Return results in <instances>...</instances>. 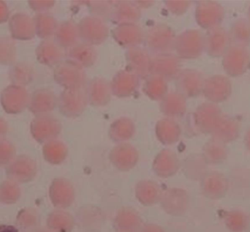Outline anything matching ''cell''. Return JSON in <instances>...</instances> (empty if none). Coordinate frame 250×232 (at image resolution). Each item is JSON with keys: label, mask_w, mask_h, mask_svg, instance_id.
Masks as SVG:
<instances>
[{"label": "cell", "mask_w": 250, "mask_h": 232, "mask_svg": "<svg viewBox=\"0 0 250 232\" xmlns=\"http://www.w3.org/2000/svg\"><path fill=\"white\" fill-rule=\"evenodd\" d=\"M230 35V41L234 45L246 47L250 43V23L245 19L236 20L232 26Z\"/></svg>", "instance_id": "obj_45"}, {"label": "cell", "mask_w": 250, "mask_h": 232, "mask_svg": "<svg viewBox=\"0 0 250 232\" xmlns=\"http://www.w3.org/2000/svg\"><path fill=\"white\" fill-rule=\"evenodd\" d=\"M176 36L167 25L159 23L151 26L145 35L148 51L155 54L170 53L174 50Z\"/></svg>", "instance_id": "obj_3"}, {"label": "cell", "mask_w": 250, "mask_h": 232, "mask_svg": "<svg viewBox=\"0 0 250 232\" xmlns=\"http://www.w3.org/2000/svg\"><path fill=\"white\" fill-rule=\"evenodd\" d=\"M34 21L35 32L40 38L47 40L54 37L59 25L54 16L48 13H37Z\"/></svg>", "instance_id": "obj_41"}, {"label": "cell", "mask_w": 250, "mask_h": 232, "mask_svg": "<svg viewBox=\"0 0 250 232\" xmlns=\"http://www.w3.org/2000/svg\"><path fill=\"white\" fill-rule=\"evenodd\" d=\"M74 226L73 215L62 209L52 211L46 220V227L52 232H72Z\"/></svg>", "instance_id": "obj_37"}, {"label": "cell", "mask_w": 250, "mask_h": 232, "mask_svg": "<svg viewBox=\"0 0 250 232\" xmlns=\"http://www.w3.org/2000/svg\"><path fill=\"white\" fill-rule=\"evenodd\" d=\"M40 217L32 208H23L18 212L16 225L19 231L29 232L39 227Z\"/></svg>", "instance_id": "obj_44"}, {"label": "cell", "mask_w": 250, "mask_h": 232, "mask_svg": "<svg viewBox=\"0 0 250 232\" xmlns=\"http://www.w3.org/2000/svg\"><path fill=\"white\" fill-rule=\"evenodd\" d=\"M67 60L80 66L82 68L92 67L98 59V53L93 45L79 41L66 50Z\"/></svg>", "instance_id": "obj_26"}, {"label": "cell", "mask_w": 250, "mask_h": 232, "mask_svg": "<svg viewBox=\"0 0 250 232\" xmlns=\"http://www.w3.org/2000/svg\"><path fill=\"white\" fill-rule=\"evenodd\" d=\"M112 35L119 45L128 49L141 46L145 40L144 30L136 23L118 25L113 30Z\"/></svg>", "instance_id": "obj_20"}, {"label": "cell", "mask_w": 250, "mask_h": 232, "mask_svg": "<svg viewBox=\"0 0 250 232\" xmlns=\"http://www.w3.org/2000/svg\"><path fill=\"white\" fill-rule=\"evenodd\" d=\"M125 57L128 70L140 79H146L150 76L151 57L148 50L141 46L129 48Z\"/></svg>", "instance_id": "obj_18"}, {"label": "cell", "mask_w": 250, "mask_h": 232, "mask_svg": "<svg viewBox=\"0 0 250 232\" xmlns=\"http://www.w3.org/2000/svg\"><path fill=\"white\" fill-rule=\"evenodd\" d=\"M8 132V125L4 118L0 117V139H5Z\"/></svg>", "instance_id": "obj_55"}, {"label": "cell", "mask_w": 250, "mask_h": 232, "mask_svg": "<svg viewBox=\"0 0 250 232\" xmlns=\"http://www.w3.org/2000/svg\"><path fill=\"white\" fill-rule=\"evenodd\" d=\"M54 78L64 89H85L87 82L84 69L68 60L61 62L56 66Z\"/></svg>", "instance_id": "obj_1"}, {"label": "cell", "mask_w": 250, "mask_h": 232, "mask_svg": "<svg viewBox=\"0 0 250 232\" xmlns=\"http://www.w3.org/2000/svg\"><path fill=\"white\" fill-rule=\"evenodd\" d=\"M181 164L177 155L170 149L160 151L154 158L152 169L154 174L161 178L173 177L179 171Z\"/></svg>", "instance_id": "obj_23"}, {"label": "cell", "mask_w": 250, "mask_h": 232, "mask_svg": "<svg viewBox=\"0 0 250 232\" xmlns=\"http://www.w3.org/2000/svg\"><path fill=\"white\" fill-rule=\"evenodd\" d=\"M161 112L168 118L183 117L187 111V99L178 92H168L160 101Z\"/></svg>", "instance_id": "obj_33"}, {"label": "cell", "mask_w": 250, "mask_h": 232, "mask_svg": "<svg viewBox=\"0 0 250 232\" xmlns=\"http://www.w3.org/2000/svg\"><path fill=\"white\" fill-rule=\"evenodd\" d=\"M35 54L38 62L47 66H57L65 57L64 48L52 39L42 40L37 47Z\"/></svg>", "instance_id": "obj_28"}, {"label": "cell", "mask_w": 250, "mask_h": 232, "mask_svg": "<svg viewBox=\"0 0 250 232\" xmlns=\"http://www.w3.org/2000/svg\"><path fill=\"white\" fill-rule=\"evenodd\" d=\"M55 41L64 49H68L70 47L79 42V26L73 21H64L59 23L56 31Z\"/></svg>", "instance_id": "obj_35"}, {"label": "cell", "mask_w": 250, "mask_h": 232, "mask_svg": "<svg viewBox=\"0 0 250 232\" xmlns=\"http://www.w3.org/2000/svg\"><path fill=\"white\" fill-rule=\"evenodd\" d=\"M30 95L24 86L10 84L4 88L0 95L3 109L10 114H17L29 106Z\"/></svg>", "instance_id": "obj_8"}, {"label": "cell", "mask_w": 250, "mask_h": 232, "mask_svg": "<svg viewBox=\"0 0 250 232\" xmlns=\"http://www.w3.org/2000/svg\"><path fill=\"white\" fill-rule=\"evenodd\" d=\"M57 98L53 91L48 89H39L30 95L29 109L35 116L50 114L57 104Z\"/></svg>", "instance_id": "obj_27"}, {"label": "cell", "mask_w": 250, "mask_h": 232, "mask_svg": "<svg viewBox=\"0 0 250 232\" xmlns=\"http://www.w3.org/2000/svg\"><path fill=\"white\" fill-rule=\"evenodd\" d=\"M138 232H165L164 230L157 224H148L143 226Z\"/></svg>", "instance_id": "obj_54"}, {"label": "cell", "mask_w": 250, "mask_h": 232, "mask_svg": "<svg viewBox=\"0 0 250 232\" xmlns=\"http://www.w3.org/2000/svg\"><path fill=\"white\" fill-rule=\"evenodd\" d=\"M137 5L141 9L148 8L154 4V1H135Z\"/></svg>", "instance_id": "obj_57"}, {"label": "cell", "mask_w": 250, "mask_h": 232, "mask_svg": "<svg viewBox=\"0 0 250 232\" xmlns=\"http://www.w3.org/2000/svg\"><path fill=\"white\" fill-rule=\"evenodd\" d=\"M232 85L226 76L215 75L204 81L203 93L213 104L223 103L231 95Z\"/></svg>", "instance_id": "obj_16"}, {"label": "cell", "mask_w": 250, "mask_h": 232, "mask_svg": "<svg viewBox=\"0 0 250 232\" xmlns=\"http://www.w3.org/2000/svg\"><path fill=\"white\" fill-rule=\"evenodd\" d=\"M110 83L112 95L117 98H128L138 90L140 79L127 69L116 73Z\"/></svg>", "instance_id": "obj_21"}, {"label": "cell", "mask_w": 250, "mask_h": 232, "mask_svg": "<svg viewBox=\"0 0 250 232\" xmlns=\"http://www.w3.org/2000/svg\"><path fill=\"white\" fill-rule=\"evenodd\" d=\"M250 64V54L246 47L231 45L223 55V68L233 77L244 74L249 68Z\"/></svg>", "instance_id": "obj_9"}, {"label": "cell", "mask_w": 250, "mask_h": 232, "mask_svg": "<svg viewBox=\"0 0 250 232\" xmlns=\"http://www.w3.org/2000/svg\"><path fill=\"white\" fill-rule=\"evenodd\" d=\"M239 133L240 125L239 122L233 117L223 114L211 135L212 139L226 145L236 140Z\"/></svg>", "instance_id": "obj_29"}, {"label": "cell", "mask_w": 250, "mask_h": 232, "mask_svg": "<svg viewBox=\"0 0 250 232\" xmlns=\"http://www.w3.org/2000/svg\"><path fill=\"white\" fill-rule=\"evenodd\" d=\"M116 1H89V11L91 16L105 21L111 19Z\"/></svg>", "instance_id": "obj_49"}, {"label": "cell", "mask_w": 250, "mask_h": 232, "mask_svg": "<svg viewBox=\"0 0 250 232\" xmlns=\"http://www.w3.org/2000/svg\"><path fill=\"white\" fill-rule=\"evenodd\" d=\"M0 232H21L17 227L11 225H0Z\"/></svg>", "instance_id": "obj_56"}, {"label": "cell", "mask_w": 250, "mask_h": 232, "mask_svg": "<svg viewBox=\"0 0 250 232\" xmlns=\"http://www.w3.org/2000/svg\"><path fill=\"white\" fill-rule=\"evenodd\" d=\"M142 227V218L132 208H122L114 218V228L116 232H138Z\"/></svg>", "instance_id": "obj_30"}, {"label": "cell", "mask_w": 250, "mask_h": 232, "mask_svg": "<svg viewBox=\"0 0 250 232\" xmlns=\"http://www.w3.org/2000/svg\"><path fill=\"white\" fill-rule=\"evenodd\" d=\"M167 10L176 16L183 15L189 8L190 1L187 0H167L165 1Z\"/></svg>", "instance_id": "obj_51"}, {"label": "cell", "mask_w": 250, "mask_h": 232, "mask_svg": "<svg viewBox=\"0 0 250 232\" xmlns=\"http://www.w3.org/2000/svg\"><path fill=\"white\" fill-rule=\"evenodd\" d=\"M33 67L25 63H14L10 69L9 78L12 84L25 86L31 83L34 78Z\"/></svg>", "instance_id": "obj_43"}, {"label": "cell", "mask_w": 250, "mask_h": 232, "mask_svg": "<svg viewBox=\"0 0 250 232\" xmlns=\"http://www.w3.org/2000/svg\"><path fill=\"white\" fill-rule=\"evenodd\" d=\"M78 26L80 40L93 46L105 42L109 35V29L105 21L93 16L83 18Z\"/></svg>", "instance_id": "obj_4"}, {"label": "cell", "mask_w": 250, "mask_h": 232, "mask_svg": "<svg viewBox=\"0 0 250 232\" xmlns=\"http://www.w3.org/2000/svg\"><path fill=\"white\" fill-rule=\"evenodd\" d=\"M208 165H219L228 158V149L225 144L211 139L203 148L202 154Z\"/></svg>", "instance_id": "obj_40"}, {"label": "cell", "mask_w": 250, "mask_h": 232, "mask_svg": "<svg viewBox=\"0 0 250 232\" xmlns=\"http://www.w3.org/2000/svg\"><path fill=\"white\" fill-rule=\"evenodd\" d=\"M156 136L164 145H172L179 142L182 135V129L179 123L172 118H163L156 125Z\"/></svg>", "instance_id": "obj_34"}, {"label": "cell", "mask_w": 250, "mask_h": 232, "mask_svg": "<svg viewBox=\"0 0 250 232\" xmlns=\"http://www.w3.org/2000/svg\"><path fill=\"white\" fill-rule=\"evenodd\" d=\"M141 16V10L135 1H118L114 4L111 20L117 24L135 23Z\"/></svg>", "instance_id": "obj_32"}, {"label": "cell", "mask_w": 250, "mask_h": 232, "mask_svg": "<svg viewBox=\"0 0 250 232\" xmlns=\"http://www.w3.org/2000/svg\"><path fill=\"white\" fill-rule=\"evenodd\" d=\"M224 16V9L216 1H200L195 10L197 23L207 30L220 26Z\"/></svg>", "instance_id": "obj_13"}, {"label": "cell", "mask_w": 250, "mask_h": 232, "mask_svg": "<svg viewBox=\"0 0 250 232\" xmlns=\"http://www.w3.org/2000/svg\"><path fill=\"white\" fill-rule=\"evenodd\" d=\"M29 232H52L50 231L47 227H38L35 228V230Z\"/></svg>", "instance_id": "obj_59"}, {"label": "cell", "mask_w": 250, "mask_h": 232, "mask_svg": "<svg viewBox=\"0 0 250 232\" xmlns=\"http://www.w3.org/2000/svg\"><path fill=\"white\" fill-rule=\"evenodd\" d=\"M137 200L146 207L152 206L160 202L163 191L160 186L151 180H143L137 183L135 189Z\"/></svg>", "instance_id": "obj_31"}, {"label": "cell", "mask_w": 250, "mask_h": 232, "mask_svg": "<svg viewBox=\"0 0 250 232\" xmlns=\"http://www.w3.org/2000/svg\"><path fill=\"white\" fill-rule=\"evenodd\" d=\"M88 102L93 106H104L111 101L112 91L111 83L102 77L92 79L86 85Z\"/></svg>", "instance_id": "obj_24"}, {"label": "cell", "mask_w": 250, "mask_h": 232, "mask_svg": "<svg viewBox=\"0 0 250 232\" xmlns=\"http://www.w3.org/2000/svg\"><path fill=\"white\" fill-rule=\"evenodd\" d=\"M223 114L220 107L211 102L201 104L193 114L194 125L200 133L211 134Z\"/></svg>", "instance_id": "obj_12"}, {"label": "cell", "mask_w": 250, "mask_h": 232, "mask_svg": "<svg viewBox=\"0 0 250 232\" xmlns=\"http://www.w3.org/2000/svg\"><path fill=\"white\" fill-rule=\"evenodd\" d=\"M31 8L38 13H48L55 4L52 0H30L28 1Z\"/></svg>", "instance_id": "obj_52"}, {"label": "cell", "mask_w": 250, "mask_h": 232, "mask_svg": "<svg viewBox=\"0 0 250 232\" xmlns=\"http://www.w3.org/2000/svg\"><path fill=\"white\" fill-rule=\"evenodd\" d=\"M245 144L247 149L250 151V128L248 130V131L247 132L246 135H245Z\"/></svg>", "instance_id": "obj_58"}, {"label": "cell", "mask_w": 250, "mask_h": 232, "mask_svg": "<svg viewBox=\"0 0 250 232\" xmlns=\"http://www.w3.org/2000/svg\"><path fill=\"white\" fill-rule=\"evenodd\" d=\"M21 196V189L19 183L7 180L0 183V203L12 205L19 202Z\"/></svg>", "instance_id": "obj_47"}, {"label": "cell", "mask_w": 250, "mask_h": 232, "mask_svg": "<svg viewBox=\"0 0 250 232\" xmlns=\"http://www.w3.org/2000/svg\"><path fill=\"white\" fill-rule=\"evenodd\" d=\"M109 159L117 169L128 171L132 169L138 164L139 153L135 147L125 142L118 144L111 149Z\"/></svg>", "instance_id": "obj_17"}, {"label": "cell", "mask_w": 250, "mask_h": 232, "mask_svg": "<svg viewBox=\"0 0 250 232\" xmlns=\"http://www.w3.org/2000/svg\"><path fill=\"white\" fill-rule=\"evenodd\" d=\"M5 172L8 180L19 184L30 183L36 177L38 165L28 155H18L6 167Z\"/></svg>", "instance_id": "obj_7"}, {"label": "cell", "mask_w": 250, "mask_h": 232, "mask_svg": "<svg viewBox=\"0 0 250 232\" xmlns=\"http://www.w3.org/2000/svg\"><path fill=\"white\" fill-rule=\"evenodd\" d=\"M230 35L221 26L209 29L204 36L205 51L213 57H223L230 47Z\"/></svg>", "instance_id": "obj_19"}, {"label": "cell", "mask_w": 250, "mask_h": 232, "mask_svg": "<svg viewBox=\"0 0 250 232\" xmlns=\"http://www.w3.org/2000/svg\"><path fill=\"white\" fill-rule=\"evenodd\" d=\"M223 221L230 232H244L248 225V216L243 211L239 210L225 212Z\"/></svg>", "instance_id": "obj_46"}, {"label": "cell", "mask_w": 250, "mask_h": 232, "mask_svg": "<svg viewBox=\"0 0 250 232\" xmlns=\"http://www.w3.org/2000/svg\"><path fill=\"white\" fill-rule=\"evenodd\" d=\"M62 126L58 119L51 114L36 116L30 125L32 137L40 144H45L57 139L62 132Z\"/></svg>", "instance_id": "obj_6"}, {"label": "cell", "mask_w": 250, "mask_h": 232, "mask_svg": "<svg viewBox=\"0 0 250 232\" xmlns=\"http://www.w3.org/2000/svg\"><path fill=\"white\" fill-rule=\"evenodd\" d=\"M248 21H249V22L250 23V8L249 10V13H248Z\"/></svg>", "instance_id": "obj_60"}, {"label": "cell", "mask_w": 250, "mask_h": 232, "mask_svg": "<svg viewBox=\"0 0 250 232\" xmlns=\"http://www.w3.org/2000/svg\"><path fill=\"white\" fill-rule=\"evenodd\" d=\"M181 70L180 59L176 54L164 53L151 57L150 75L168 81L176 79Z\"/></svg>", "instance_id": "obj_11"}, {"label": "cell", "mask_w": 250, "mask_h": 232, "mask_svg": "<svg viewBox=\"0 0 250 232\" xmlns=\"http://www.w3.org/2000/svg\"><path fill=\"white\" fill-rule=\"evenodd\" d=\"M135 133V124L128 117H120L114 120L108 131L111 140L118 144L127 142L133 137Z\"/></svg>", "instance_id": "obj_36"}, {"label": "cell", "mask_w": 250, "mask_h": 232, "mask_svg": "<svg viewBox=\"0 0 250 232\" xmlns=\"http://www.w3.org/2000/svg\"><path fill=\"white\" fill-rule=\"evenodd\" d=\"M182 169L184 174L188 178L201 180L208 173V164L201 154H192L185 160Z\"/></svg>", "instance_id": "obj_38"}, {"label": "cell", "mask_w": 250, "mask_h": 232, "mask_svg": "<svg viewBox=\"0 0 250 232\" xmlns=\"http://www.w3.org/2000/svg\"><path fill=\"white\" fill-rule=\"evenodd\" d=\"M17 48L13 38L0 37V64L11 65L16 62Z\"/></svg>", "instance_id": "obj_48"}, {"label": "cell", "mask_w": 250, "mask_h": 232, "mask_svg": "<svg viewBox=\"0 0 250 232\" xmlns=\"http://www.w3.org/2000/svg\"><path fill=\"white\" fill-rule=\"evenodd\" d=\"M229 187L227 178L219 172H208L201 180L203 194L212 200L224 197L229 190Z\"/></svg>", "instance_id": "obj_22"}, {"label": "cell", "mask_w": 250, "mask_h": 232, "mask_svg": "<svg viewBox=\"0 0 250 232\" xmlns=\"http://www.w3.org/2000/svg\"><path fill=\"white\" fill-rule=\"evenodd\" d=\"M57 104L60 112L65 117L73 118L82 115L89 104L86 89H64Z\"/></svg>", "instance_id": "obj_5"}, {"label": "cell", "mask_w": 250, "mask_h": 232, "mask_svg": "<svg viewBox=\"0 0 250 232\" xmlns=\"http://www.w3.org/2000/svg\"><path fill=\"white\" fill-rule=\"evenodd\" d=\"M44 159L51 165L62 164L68 155L67 145L59 139H54L44 144L42 147Z\"/></svg>", "instance_id": "obj_39"}, {"label": "cell", "mask_w": 250, "mask_h": 232, "mask_svg": "<svg viewBox=\"0 0 250 232\" xmlns=\"http://www.w3.org/2000/svg\"><path fill=\"white\" fill-rule=\"evenodd\" d=\"M16 157V149L11 142L0 139V166L7 167Z\"/></svg>", "instance_id": "obj_50"}, {"label": "cell", "mask_w": 250, "mask_h": 232, "mask_svg": "<svg viewBox=\"0 0 250 232\" xmlns=\"http://www.w3.org/2000/svg\"><path fill=\"white\" fill-rule=\"evenodd\" d=\"M175 81L178 92L185 98H195L202 93L205 79L198 70L185 69L179 72Z\"/></svg>", "instance_id": "obj_15"}, {"label": "cell", "mask_w": 250, "mask_h": 232, "mask_svg": "<svg viewBox=\"0 0 250 232\" xmlns=\"http://www.w3.org/2000/svg\"><path fill=\"white\" fill-rule=\"evenodd\" d=\"M144 91L150 99L160 101L168 93L167 81L159 76L150 75L144 82Z\"/></svg>", "instance_id": "obj_42"}, {"label": "cell", "mask_w": 250, "mask_h": 232, "mask_svg": "<svg viewBox=\"0 0 250 232\" xmlns=\"http://www.w3.org/2000/svg\"><path fill=\"white\" fill-rule=\"evenodd\" d=\"M9 10L4 1L0 0V23H4L8 20Z\"/></svg>", "instance_id": "obj_53"}, {"label": "cell", "mask_w": 250, "mask_h": 232, "mask_svg": "<svg viewBox=\"0 0 250 232\" xmlns=\"http://www.w3.org/2000/svg\"><path fill=\"white\" fill-rule=\"evenodd\" d=\"M9 29L12 38L19 41H29L36 35L34 18L25 13L13 15L9 20Z\"/></svg>", "instance_id": "obj_25"}, {"label": "cell", "mask_w": 250, "mask_h": 232, "mask_svg": "<svg viewBox=\"0 0 250 232\" xmlns=\"http://www.w3.org/2000/svg\"><path fill=\"white\" fill-rule=\"evenodd\" d=\"M48 193L51 203L57 209H66L74 202V187L70 180L64 177L54 179L51 182Z\"/></svg>", "instance_id": "obj_14"}, {"label": "cell", "mask_w": 250, "mask_h": 232, "mask_svg": "<svg viewBox=\"0 0 250 232\" xmlns=\"http://www.w3.org/2000/svg\"><path fill=\"white\" fill-rule=\"evenodd\" d=\"M160 204L162 209L168 215L182 216L189 208V194L184 189L170 188L163 192Z\"/></svg>", "instance_id": "obj_10"}, {"label": "cell", "mask_w": 250, "mask_h": 232, "mask_svg": "<svg viewBox=\"0 0 250 232\" xmlns=\"http://www.w3.org/2000/svg\"><path fill=\"white\" fill-rule=\"evenodd\" d=\"M174 51L179 59L193 60L205 51L204 36L196 29H188L176 36Z\"/></svg>", "instance_id": "obj_2"}]
</instances>
